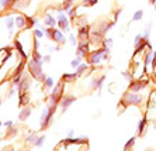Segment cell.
<instances>
[{
  "instance_id": "3",
  "label": "cell",
  "mask_w": 156,
  "mask_h": 151,
  "mask_svg": "<svg viewBox=\"0 0 156 151\" xmlns=\"http://www.w3.org/2000/svg\"><path fill=\"white\" fill-rule=\"evenodd\" d=\"M124 105H139L142 102V97L139 93H134V92H128L125 93V96L121 100Z\"/></svg>"
},
{
  "instance_id": "28",
  "label": "cell",
  "mask_w": 156,
  "mask_h": 151,
  "mask_svg": "<svg viewBox=\"0 0 156 151\" xmlns=\"http://www.w3.org/2000/svg\"><path fill=\"white\" fill-rule=\"evenodd\" d=\"M69 41H70V44H72L73 47H75V45H79V44H77V37H76L75 34H72V32L69 34Z\"/></svg>"
},
{
  "instance_id": "15",
  "label": "cell",
  "mask_w": 156,
  "mask_h": 151,
  "mask_svg": "<svg viewBox=\"0 0 156 151\" xmlns=\"http://www.w3.org/2000/svg\"><path fill=\"white\" fill-rule=\"evenodd\" d=\"M20 95V102H18V105L20 106H25V105H28V93L27 92H23V93H18Z\"/></svg>"
},
{
  "instance_id": "26",
  "label": "cell",
  "mask_w": 156,
  "mask_h": 151,
  "mask_svg": "<svg viewBox=\"0 0 156 151\" xmlns=\"http://www.w3.org/2000/svg\"><path fill=\"white\" fill-rule=\"evenodd\" d=\"M37 21H35V19L34 17H30V16H27V28H31L32 26H35Z\"/></svg>"
},
{
  "instance_id": "33",
  "label": "cell",
  "mask_w": 156,
  "mask_h": 151,
  "mask_svg": "<svg viewBox=\"0 0 156 151\" xmlns=\"http://www.w3.org/2000/svg\"><path fill=\"white\" fill-rule=\"evenodd\" d=\"M40 48V41L37 37H34V50H38Z\"/></svg>"
},
{
  "instance_id": "37",
  "label": "cell",
  "mask_w": 156,
  "mask_h": 151,
  "mask_svg": "<svg viewBox=\"0 0 156 151\" xmlns=\"http://www.w3.org/2000/svg\"><path fill=\"white\" fill-rule=\"evenodd\" d=\"M14 93H16V89L13 88V89H10V92H9V95H7V97H11L13 95H14Z\"/></svg>"
},
{
  "instance_id": "19",
  "label": "cell",
  "mask_w": 156,
  "mask_h": 151,
  "mask_svg": "<svg viewBox=\"0 0 156 151\" xmlns=\"http://www.w3.org/2000/svg\"><path fill=\"white\" fill-rule=\"evenodd\" d=\"M32 59H35L37 62H41V64H44V61H42V55L40 54V51H38V50H34V51H32Z\"/></svg>"
},
{
  "instance_id": "6",
  "label": "cell",
  "mask_w": 156,
  "mask_h": 151,
  "mask_svg": "<svg viewBox=\"0 0 156 151\" xmlns=\"http://www.w3.org/2000/svg\"><path fill=\"white\" fill-rule=\"evenodd\" d=\"M53 116L49 114V112H48V109H44L41 113V119H40V123H41V129H45V127H48V124L51 123V120Z\"/></svg>"
},
{
  "instance_id": "31",
  "label": "cell",
  "mask_w": 156,
  "mask_h": 151,
  "mask_svg": "<svg viewBox=\"0 0 156 151\" xmlns=\"http://www.w3.org/2000/svg\"><path fill=\"white\" fill-rule=\"evenodd\" d=\"M44 141H45V136H41V137H38V139H37V141H35V144H34V145H37V147H41Z\"/></svg>"
},
{
  "instance_id": "13",
  "label": "cell",
  "mask_w": 156,
  "mask_h": 151,
  "mask_svg": "<svg viewBox=\"0 0 156 151\" xmlns=\"http://www.w3.org/2000/svg\"><path fill=\"white\" fill-rule=\"evenodd\" d=\"M77 78H79L77 72H73V74H63L62 81H65V82H72V81H76Z\"/></svg>"
},
{
  "instance_id": "41",
  "label": "cell",
  "mask_w": 156,
  "mask_h": 151,
  "mask_svg": "<svg viewBox=\"0 0 156 151\" xmlns=\"http://www.w3.org/2000/svg\"><path fill=\"white\" fill-rule=\"evenodd\" d=\"M1 124H3V123H1V121H0V126H1Z\"/></svg>"
},
{
  "instance_id": "12",
  "label": "cell",
  "mask_w": 156,
  "mask_h": 151,
  "mask_svg": "<svg viewBox=\"0 0 156 151\" xmlns=\"http://www.w3.org/2000/svg\"><path fill=\"white\" fill-rule=\"evenodd\" d=\"M17 86H18V93L27 92V89H28V78L23 75V79H21V82L17 85Z\"/></svg>"
},
{
  "instance_id": "32",
  "label": "cell",
  "mask_w": 156,
  "mask_h": 151,
  "mask_svg": "<svg viewBox=\"0 0 156 151\" xmlns=\"http://www.w3.org/2000/svg\"><path fill=\"white\" fill-rule=\"evenodd\" d=\"M113 45V38H107V40H104V47H111Z\"/></svg>"
},
{
  "instance_id": "36",
  "label": "cell",
  "mask_w": 156,
  "mask_h": 151,
  "mask_svg": "<svg viewBox=\"0 0 156 151\" xmlns=\"http://www.w3.org/2000/svg\"><path fill=\"white\" fill-rule=\"evenodd\" d=\"M42 61H44V62H49V61H51V55H45V57H42Z\"/></svg>"
},
{
  "instance_id": "11",
  "label": "cell",
  "mask_w": 156,
  "mask_h": 151,
  "mask_svg": "<svg viewBox=\"0 0 156 151\" xmlns=\"http://www.w3.org/2000/svg\"><path fill=\"white\" fill-rule=\"evenodd\" d=\"M44 24L47 26V27H49V28H55L56 26H58V20L55 19V17H52L51 14H48L47 17H45V21Z\"/></svg>"
},
{
  "instance_id": "39",
  "label": "cell",
  "mask_w": 156,
  "mask_h": 151,
  "mask_svg": "<svg viewBox=\"0 0 156 151\" xmlns=\"http://www.w3.org/2000/svg\"><path fill=\"white\" fill-rule=\"evenodd\" d=\"M73 14H75V9H69V10H68V16H70V17H72Z\"/></svg>"
},
{
  "instance_id": "35",
  "label": "cell",
  "mask_w": 156,
  "mask_h": 151,
  "mask_svg": "<svg viewBox=\"0 0 156 151\" xmlns=\"http://www.w3.org/2000/svg\"><path fill=\"white\" fill-rule=\"evenodd\" d=\"M152 68H155L156 66V51L153 52V58H152V65H151Z\"/></svg>"
},
{
  "instance_id": "29",
  "label": "cell",
  "mask_w": 156,
  "mask_h": 151,
  "mask_svg": "<svg viewBox=\"0 0 156 151\" xmlns=\"http://www.w3.org/2000/svg\"><path fill=\"white\" fill-rule=\"evenodd\" d=\"M145 124H146V120L145 119H142L141 121H139V124H138V133H139V134L144 131V129H145Z\"/></svg>"
},
{
  "instance_id": "34",
  "label": "cell",
  "mask_w": 156,
  "mask_h": 151,
  "mask_svg": "<svg viewBox=\"0 0 156 151\" xmlns=\"http://www.w3.org/2000/svg\"><path fill=\"white\" fill-rule=\"evenodd\" d=\"M37 139H38L37 136H30V137H28L27 140L30 141V143H32V144H35V141H37Z\"/></svg>"
},
{
  "instance_id": "20",
  "label": "cell",
  "mask_w": 156,
  "mask_h": 151,
  "mask_svg": "<svg viewBox=\"0 0 156 151\" xmlns=\"http://www.w3.org/2000/svg\"><path fill=\"white\" fill-rule=\"evenodd\" d=\"M16 48L20 51V54H21V58L23 59H25L27 58V54L24 52V50H23V47H21V43H20V40H16Z\"/></svg>"
},
{
  "instance_id": "10",
  "label": "cell",
  "mask_w": 156,
  "mask_h": 151,
  "mask_svg": "<svg viewBox=\"0 0 156 151\" xmlns=\"http://www.w3.org/2000/svg\"><path fill=\"white\" fill-rule=\"evenodd\" d=\"M16 27L18 30H24L27 28V16H23V14H18L16 17Z\"/></svg>"
},
{
  "instance_id": "5",
  "label": "cell",
  "mask_w": 156,
  "mask_h": 151,
  "mask_svg": "<svg viewBox=\"0 0 156 151\" xmlns=\"http://www.w3.org/2000/svg\"><path fill=\"white\" fill-rule=\"evenodd\" d=\"M55 43L58 44H65L66 43V37L63 35V31L61 28H51V37Z\"/></svg>"
},
{
  "instance_id": "8",
  "label": "cell",
  "mask_w": 156,
  "mask_h": 151,
  "mask_svg": "<svg viewBox=\"0 0 156 151\" xmlns=\"http://www.w3.org/2000/svg\"><path fill=\"white\" fill-rule=\"evenodd\" d=\"M89 54H90V52H89V44L80 43L77 45V48H76V55H77V57L83 58V57H86V55H89Z\"/></svg>"
},
{
  "instance_id": "30",
  "label": "cell",
  "mask_w": 156,
  "mask_h": 151,
  "mask_svg": "<svg viewBox=\"0 0 156 151\" xmlns=\"http://www.w3.org/2000/svg\"><path fill=\"white\" fill-rule=\"evenodd\" d=\"M13 1L14 0H0V7H7V6H10Z\"/></svg>"
},
{
  "instance_id": "38",
  "label": "cell",
  "mask_w": 156,
  "mask_h": 151,
  "mask_svg": "<svg viewBox=\"0 0 156 151\" xmlns=\"http://www.w3.org/2000/svg\"><path fill=\"white\" fill-rule=\"evenodd\" d=\"M3 124H4L6 127H11V126H13V121H11V120H9V121H6V123H3Z\"/></svg>"
},
{
  "instance_id": "42",
  "label": "cell",
  "mask_w": 156,
  "mask_h": 151,
  "mask_svg": "<svg viewBox=\"0 0 156 151\" xmlns=\"http://www.w3.org/2000/svg\"><path fill=\"white\" fill-rule=\"evenodd\" d=\"M0 106H1V100H0Z\"/></svg>"
},
{
  "instance_id": "2",
  "label": "cell",
  "mask_w": 156,
  "mask_h": 151,
  "mask_svg": "<svg viewBox=\"0 0 156 151\" xmlns=\"http://www.w3.org/2000/svg\"><path fill=\"white\" fill-rule=\"evenodd\" d=\"M27 65H28V71H30V74H31L32 78L38 79V78L44 74V72H42V64L41 62H37L35 59H32L31 58Z\"/></svg>"
},
{
  "instance_id": "4",
  "label": "cell",
  "mask_w": 156,
  "mask_h": 151,
  "mask_svg": "<svg viewBox=\"0 0 156 151\" xmlns=\"http://www.w3.org/2000/svg\"><path fill=\"white\" fill-rule=\"evenodd\" d=\"M58 26H59V28L62 30V31H68L69 30V20H68V17L65 16V13H63V9H59L58 10Z\"/></svg>"
},
{
  "instance_id": "21",
  "label": "cell",
  "mask_w": 156,
  "mask_h": 151,
  "mask_svg": "<svg viewBox=\"0 0 156 151\" xmlns=\"http://www.w3.org/2000/svg\"><path fill=\"white\" fill-rule=\"evenodd\" d=\"M30 114H31V109H30V108H25L20 113V120H25L27 117H28V116H30Z\"/></svg>"
},
{
  "instance_id": "24",
  "label": "cell",
  "mask_w": 156,
  "mask_h": 151,
  "mask_svg": "<svg viewBox=\"0 0 156 151\" xmlns=\"http://www.w3.org/2000/svg\"><path fill=\"white\" fill-rule=\"evenodd\" d=\"M53 83H55V82H53V78L48 76V78L45 79V82H44V88H45V89H49V88L53 86Z\"/></svg>"
},
{
  "instance_id": "1",
  "label": "cell",
  "mask_w": 156,
  "mask_h": 151,
  "mask_svg": "<svg viewBox=\"0 0 156 151\" xmlns=\"http://www.w3.org/2000/svg\"><path fill=\"white\" fill-rule=\"evenodd\" d=\"M108 54H110V50L108 47H104L99 51H94V52H90L89 54V61L92 65H97L100 64L103 59H108Z\"/></svg>"
},
{
  "instance_id": "25",
  "label": "cell",
  "mask_w": 156,
  "mask_h": 151,
  "mask_svg": "<svg viewBox=\"0 0 156 151\" xmlns=\"http://www.w3.org/2000/svg\"><path fill=\"white\" fill-rule=\"evenodd\" d=\"M151 27H152V24H148L146 26V28H145V31H144V40L145 41H149V35H151Z\"/></svg>"
},
{
  "instance_id": "27",
  "label": "cell",
  "mask_w": 156,
  "mask_h": 151,
  "mask_svg": "<svg viewBox=\"0 0 156 151\" xmlns=\"http://www.w3.org/2000/svg\"><path fill=\"white\" fill-rule=\"evenodd\" d=\"M45 35V31L42 30V28H38V30H34V37H37V38H42Z\"/></svg>"
},
{
  "instance_id": "7",
  "label": "cell",
  "mask_w": 156,
  "mask_h": 151,
  "mask_svg": "<svg viewBox=\"0 0 156 151\" xmlns=\"http://www.w3.org/2000/svg\"><path fill=\"white\" fill-rule=\"evenodd\" d=\"M75 100H76V97H75V96H63L62 99H61V102H59V108L65 112V110L69 108Z\"/></svg>"
},
{
  "instance_id": "14",
  "label": "cell",
  "mask_w": 156,
  "mask_h": 151,
  "mask_svg": "<svg viewBox=\"0 0 156 151\" xmlns=\"http://www.w3.org/2000/svg\"><path fill=\"white\" fill-rule=\"evenodd\" d=\"M104 81H105V76H100L99 79H93V88H94V89L101 90V86H103Z\"/></svg>"
},
{
  "instance_id": "22",
  "label": "cell",
  "mask_w": 156,
  "mask_h": 151,
  "mask_svg": "<svg viewBox=\"0 0 156 151\" xmlns=\"http://www.w3.org/2000/svg\"><path fill=\"white\" fill-rule=\"evenodd\" d=\"M142 17H144V11H142V10H136L135 13H134V16H132V21H139Z\"/></svg>"
},
{
  "instance_id": "18",
  "label": "cell",
  "mask_w": 156,
  "mask_h": 151,
  "mask_svg": "<svg viewBox=\"0 0 156 151\" xmlns=\"http://www.w3.org/2000/svg\"><path fill=\"white\" fill-rule=\"evenodd\" d=\"M152 58H153V54H152L151 51L145 54V66H146V69L149 68V65H152Z\"/></svg>"
},
{
  "instance_id": "23",
  "label": "cell",
  "mask_w": 156,
  "mask_h": 151,
  "mask_svg": "<svg viewBox=\"0 0 156 151\" xmlns=\"http://www.w3.org/2000/svg\"><path fill=\"white\" fill-rule=\"evenodd\" d=\"M80 64H82V58H80V57H76L75 59L70 61V66H72L73 69H76V68H77Z\"/></svg>"
},
{
  "instance_id": "40",
  "label": "cell",
  "mask_w": 156,
  "mask_h": 151,
  "mask_svg": "<svg viewBox=\"0 0 156 151\" xmlns=\"http://www.w3.org/2000/svg\"><path fill=\"white\" fill-rule=\"evenodd\" d=\"M122 75H124L125 78H127V79H128V81H129V79H131V78H129V74H128V72H122Z\"/></svg>"
},
{
  "instance_id": "17",
  "label": "cell",
  "mask_w": 156,
  "mask_h": 151,
  "mask_svg": "<svg viewBox=\"0 0 156 151\" xmlns=\"http://www.w3.org/2000/svg\"><path fill=\"white\" fill-rule=\"evenodd\" d=\"M89 68H90V66H89L87 64H83V62H82V64H80L79 66H77V68H76V72H77V75L80 76L82 74H83V72H86V71H87Z\"/></svg>"
},
{
  "instance_id": "16",
  "label": "cell",
  "mask_w": 156,
  "mask_h": 151,
  "mask_svg": "<svg viewBox=\"0 0 156 151\" xmlns=\"http://www.w3.org/2000/svg\"><path fill=\"white\" fill-rule=\"evenodd\" d=\"M6 26H7V28L11 31V30H13V27L16 26V17H10V16H9V17H6Z\"/></svg>"
},
{
  "instance_id": "9",
  "label": "cell",
  "mask_w": 156,
  "mask_h": 151,
  "mask_svg": "<svg viewBox=\"0 0 156 151\" xmlns=\"http://www.w3.org/2000/svg\"><path fill=\"white\" fill-rule=\"evenodd\" d=\"M145 86H146V83L142 82V81H132V82L129 83V92L136 93V92H139L141 89H144Z\"/></svg>"
}]
</instances>
